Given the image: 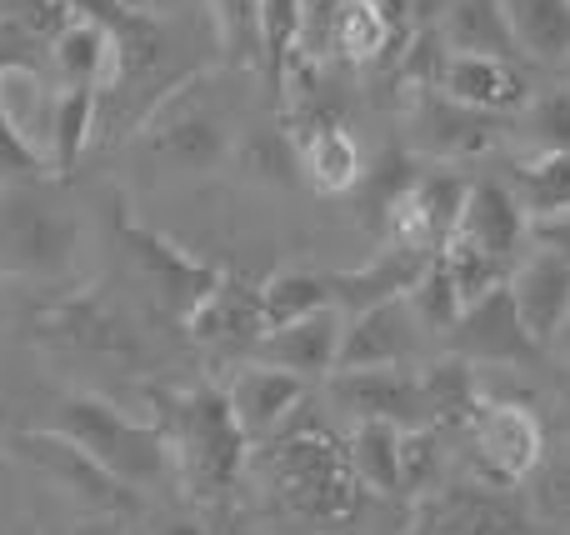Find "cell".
I'll return each instance as SVG.
<instances>
[{"label":"cell","instance_id":"cell-26","mask_svg":"<svg viewBox=\"0 0 570 535\" xmlns=\"http://www.w3.org/2000/svg\"><path fill=\"white\" fill-rule=\"evenodd\" d=\"M485 390L475 386V370L471 360L461 356H441L431 360V366H421V400H425V426L431 430H465V420H471L475 400H481Z\"/></svg>","mask_w":570,"mask_h":535},{"label":"cell","instance_id":"cell-22","mask_svg":"<svg viewBox=\"0 0 570 535\" xmlns=\"http://www.w3.org/2000/svg\"><path fill=\"white\" fill-rule=\"evenodd\" d=\"M295 170H301V180L315 196L335 200V196H351L355 190V180H361V170H365V156L341 120H311V126L295 130Z\"/></svg>","mask_w":570,"mask_h":535},{"label":"cell","instance_id":"cell-9","mask_svg":"<svg viewBox=\"0 0 570 535\" xmlns=\"http://www.w3.org/2000/svg\"><path fill=\"white\" fill-rule=\"evenodd\" d=\"M110 230H116V240L126 246V256L136 260V270L146 276L150 296H156L176 320H186V310L196 306V300L220 280V266H210V260L190 256V250L176 246L166 230H156V226H146V220H136L126 206L110 210Z\"/></svg>","mask_w":570,"mask_h":535},{"label":"cell","instance_id":"cell-10","mask_svg":"<svg viewBox=\"0 0 570 535\" xmlns=\"http://www.w3.org/2000/svg\"><path fill=\"white\" fill-rule=\"evenodd\" d=\"M451 356L471 360V366H541L546 346L525 330L521 310H515L511 286H491L485 296H475L471 306H461V316L445 330Z\"/></svg>","mask_w":570,"mask_h":535},{"label":"cell","instance_id":"cell-5","mask_svg":"<svg viewBox=\"0 0 570 535\" xmlns=\"http://www.w3.org/2000/svg\"><path fill=\"white\" fill-rule=\"evenodd\" d=\"M80 220L40 196V180L0 186V270L16 280L60 286L76 276Z\"/></svg>","mask_w":570,"mask_h":535},{"label":"cell","instance_id":"cell-40","mask_svg":"<svg viewBox=\"0 0 570 535\" xmlns=\"http://www.w3.org/2000/svg\"><path fill=\"white\" fill-rule=\"evenodd\" d=\"M535 501H541L546 516H566L570 521V440L556 456L541 460V470H535Z\"/></svg>","mask_w":570,"mask_h":535},{"label":"cell","instance_id":"cell-7","mask_svg":"<svg viewBox=\"0 0 570 535\" xmlns=\"http://www.w3.org/2000/svg\"><path fill=\"white\" fill-rule=\"evenodd\" d=\"M471 440V460H475V476L485 486H525L535 480L546 460V426L525 400H495V396H481L461 430Z\"/></svg>","mask_w":570,"mask_h":535},{"label":"cell","instance_id":"cell-16","mask_svg":"<svg viewBox=\"0 0 570 535\" xmlns=\"http://www.w3.org/2000/svg\"><path fill=\"white\" fill-rule=\"evenodd\" d=\"M451 236L471 240L481 246L491 260H501L505 270L525 256V240H531V216L525 206L515 200V190L495 176H481L465 186V206H461V220H455Z\"/></svg>","mask_w":570,"mask_h":535},{"label":"cell","instance_id":"cell-38","mask_svg":"<svg viewBox=\"0 0 570 535\" xmlns=\"http://www.w3.org/2000/svg\"><path fill=\"white\" fill-rule=\"evenodd\" d=\"M435 476H441V430H401V496L421 501L425 491H435Z\"/></svg>","mask_w":570,"mask_h":535},{"label":"cell","instance_id":"cell-27","mask_svg":"<svg viewBox=\"0 0 570 535\" xmlns=\"http://www.w3.org/2000/svg\"><path fill=\"white\" fill-rule=\"evenodd\" d=\"M96 146V90L90 86H56L46 116V156L56 176L80 166V156Z\"/></svg>","mask_w":570,"mask_h":535},{"label":"cell","instance_id":"cell-24","mask_svg":"<svg viewBox=\"0 0 570 535\" xmlns=\"http://www.w3.org/2000/svg\"><path fill=\"white\" fill-rule=\"evenodd\" d=\"M301 60V0H256V70L271 106H285V80Z\"/></svg>","mask_w":570,"mask_h":535},{"label":"cell","instance_id":"cell-37","mask_svg":"<svg viewBox=\"0 0 570 535\" xmlns=\"http://www.w3.org/2000/svg\"><path fill=\"white\" fill-rule=\"evenodd\" d=\"M441 260H445V270H451V280H455V290H461V300L471 306L475 296H485L491 286H501L511 270L501 266V260H491L481 246H471V240H461V236H451L441 246Z\"/></svg>","mask_w":570,"mask_h":535},{"label":"cell","instance_id":"cell-13","mask_svg":"<svg viewBox=\"0 0 570 535\" xmlns=\"http://www.w3.org/2000/svg\"><path fill=\"white\" fill-rule=\"evenodd\" d=\"M325 396L345 420H391L411 430L425 426L421 376L411 366H351L325 376Z\"/></svg>","mask_w":570,"mask_h":535},{"label":"cell","instance_id":"cell-46","mask_svg":"<svg viewBox=\"0 0 570 535\" xmlns=\"http://www.w3.org/2000/svg\"><path fill=\"white\" fill-rule=\"evenodd\" d=\"M0 426H6V406H0Z\"/></svg>","mask_w":570,"mask_h":535},{"label":"cell","instance_id":"cell-43","mask_svg":"<svg viewBox=\"0 0 570 535\" xmlns=\"http://www.w3.org/2000/svg\"><path fill=\"white\" fill-rule=\"evenodd\" d=\"M546 350H551L556 360H566V366H570V310H566L561 326H556V336H551V346H546Z\"/></svg>","mask_w":570,"mask_h":535},{"label":"cell","instance_id":"cell-15","mask_svg":"<svg viewBox=\"0 0 570 535\" xmlns=\"http://www.w3.org/2000/svg\"><path fill=\"white\" fill-rule=\"evenodd\" d=\"M421 320L405 306V296L365 306L355 316H345L341 350H335V370L351 366H415L421 356Z\"/></svg>","mask_w":570,"mask_h":535},{"label":"cell","instance_id":"cell-6","mask_svg":"<svg viewBox=\"0 0 570 535\" xmlns=\"http://www.w3.org/2000/svg\"><path fill=\"white\" fill-rule=\"evenodd\" d=\"M146 156L176 176H210L236 156V126L230 110L206 96V76L180 86L170 100L150 110V120L136 130Z\"/></svg>","mask_w":570,"mask_h":535},{"label":"cell","instance_id":"cell-34","mask_svg":"<svg viewBox=\"0 0 570 535\" xmlns=\"http://www.w3.org/2000/svg\"><path fill=\"white\" fill-rule=\"evenodd\" d=\"M0 70H10V66H0ZM50 176H56V166H50L46 146L10 116L6 86H0V186H26V180H50Z\"/></svg>","mask_w":570,"mask_h":535},{"label":"cell","instance_id":"cell-8","mask_svg":"<svg viewBox=\"0 0 570 535\" xmlns=\"http://www.w3.org/2000/svg\"><path fill=\"white\" fill-rule=\"evenodd\" d=\"M10 456L20 460V466H30L36 476H46L50 486H60L70 501H80L86 511H96V516H136L140 511V491L120 486L110 470H100L96 460L86 456V450L76 446V440H66L60 430L50 426H36V430H20V436H10Z\"/></svg>","mask_w":570,"mask_h":535},{"label":"cell","instance_id":"cell-20","mask_svg":"<svg viewBox=\"0 0 570 535\" xmlns=\"http://www.w3.org/2000/svg\"><path fill=\"white\" fill-rule=\"evenodd\" d=\"M505 286H511L525 330H531L541 346H551L556 326H561L566 310H570V256H561V250H551V246L535 240L531 256H521L511 266Z\"/></svg>","mask_w":570,"mask_h":535},{"label":"cell","instance_id":"cell-42","mask_svg":"<svg viewBox=\"0 0 570 535\" xmlns=\"http://www.w3.org/2000/svg\"><path fill=\"white\" fill-rule=\"evenodd\" d=\"M70 535H126V531H120L116 516H86Z\"/></svg>","mask_w":570,"mask_h":535},{"label":"cell","instance_id":"cell-48","mask_svg":"<svg viewBox=\"0 0 570 535\" xmlns=\"http://www.w3.org/2000/svg\"><path fill=\"white\" fill-rule=\"evenodd\" d=\"M136 6H146V0H136Z\"/></svg>","mask_w":570,"mask_h":535},{"label":"cell","instance_id":"cell-18","mask_svg":"<svg viewBox=\"0 0 570 535\" xmlns=\"http://www.w3.org/2000/svg\"><path fill=\"white\" fill-rule=\"evenodd\" d=\"M341 330L345 316L335 306H321L311 316H295L285 326H271L266 336L256 340L250 360H266V366H281L301 380H325L335 370V350H341Z\"/></svg>","mask_w":570,"mask_h":535},{"label":"cell","instance_id":"cell-30","mask_svg":"<svg viewBox=\"0 0 570 535\" xmlns=\"http://www.w3.org/2000/svg\"><path fill=\"white\" fill-rule=\"evenodd\" d=\"M511 190L525 206L531 226L535 220L570 216V150H531V156L515 166Z\"/></svg>","mask_w":570,"mask_h":535},{"label":"cell","instance_id":"cell-28","mask_svg":"<svg viewBox=\"0 0 570 535\" xmlns=\"http://www.w3.org/2000/svg\"><path fill=\"white\" fill-rule=\"evenodd\" d=\"M435 36L445 40V50H471V56H521L505 26L501 0H445Z\"/></svg>","mask_w":570,"mask_h":535},{"label":"cell","instance_id":"cell-11","mask_svg":"<svg viewBox=\"0 0 570 535\" xmlns=\"http://www.w3.org/2000/svg\"><path fill=\"white\" fill-rule=\"evenodd\" d=\"M415 535H535L531 511L505 486H435L415 506Z\"/></svg>","mask_w":570,"mask_h":535},{"label":"cell","instance_id":"cell-44","mask_svg":"<svg viewBox=\"0 0 570 535\" xmlns=\"http://www.w3.org/2000/svg\"><path fill=\"white\" fill-rule=\"evenodd\" d=\"M561 426L570 430V380H566V386H561Z\"/></svg>","mask_w":570,"mask_h":535},{"label":"cell","instance_id":"cell-14","mask_svg":"<svg viewBox=\"0 0 570 535\" xmlns=\"http://www.w3.org/2000/svg\"><path fill=\"white\" fill-rule=\"evenodd\" d=\"M186 336L206 350H226V356H250L256 340L266 336V316H261V286L236 270H220V280L186 310Z\"/></svg>","mask_w":570,"mask_h":535},{"label":"cell","instance_id":"cell-17","mask_svg":"<svg viewBox=\"0 0 570 535\" xmlns=\"http://www.w3.org/2000/svg\"><path fill=\"white\" fill-rule=\"evenodd\" d=\"M36 336L56 350H80V356H106V360H130L140 356L136 330L120 320L116 306L100 296H70L56 310L36 320Z\"/></svg>","mask_w":570,"mask_h":535},{"label":"cell","instance_id":"cell-41","mask_svg":"<svg viewBox=\"0 0 570 535\" xmlns=\"http://www.w3.org/2000/svg\"><path fill=\"white\" fill-rule=\"evenodd\" d=\"M150 535H210V531L200 526L196 516H166V521H156V531Z\"/></svg>","mask_w":570,"mask_h":535},{"label":"cell","instance_id":"cell-21","mask_svg":"<svg viewBox=\"0 0 570 535\" xmlns=\"http://www.w3.org/2000/svg\"><path fill=\"white\" fill-rule=\"evenodd\" d=\"M226 400H230V410H236L240 430L250 436V446H256V440H266L305 400V380L281 366H266V360H246V366L226 380Z\"/></svg>","mask_w":570,"mask_h":535},{"label":"cell","instance_id":"cell-23","mask_svg":"<svg viewBox=\"0 0 570 535\" xmlns=\"http://www.w3.org/2000/svg\"><path fill=\"white\" fill-rule=\"evenodd\" d=\"M425 260H431V256H415V250L391 246V240H385V246L375 250L365 266L325 276V280H331L335 310H341V316H355V310H365V306H381V300L405 296V290L415 286V276L425 270Z\"/></svg>","mask_w":570,"mask_h":535},{"label":"cell","instance_id":"cell-36","mask_svg":"<svg viewBox=\"0 0 570 535\" xmlns=\"http://www.w3.org/2000/svg\"><path fill=\"white\" fill-rule=\"evenodd\" d=\"M521 136L531 150H570V90H541L521 106Z\"/></svg>","mask_w":570,"mask_h":535},{"label":"cell","instance_id":"cell-32","mask_svg":"<svg viewBox=\"0 0 570 535\" xmlns=\"http://www.w3.org/2000/svg\"><path fill=\"white\" fill-rule=\"evenodd\" d=\"M415 176H421V156H415V150H401V146L381 150V156L361 170V180H355V190H351L355 206H361V226L381 230L391 206L411 190Z\"/></svg>","mask_w":570,"mask_h":535},{"label":"cell","instance_id":"cell-35","mask_svg":"<svg viewBox=\"0 0 570 535\" xmlns=\"http://www.w3.org/2000/svg\"><path fill=\"white\" fill-rule=\"evenodd\" d=\"M405 306L415 310V320H421V330H431V336H445L451 330V320L461 316V290H455L451 270H445L441 250H435L431 260H425V270L415 276V286L405 290Z\"/></svg>","mask_w":570,"mask_h":535},{"label":"cell","instance_id":"cell-3","mask_svg":"<svg viewBox=\"0 0 570 535\" xmlns=\"http://www.w3.org/2000/svg\"><path fill=\"white\" fill-rule=\"evenodd\" d=\"M156 426L170 446L176 486L190 491V501H226L240 491L250 466V436L240 430L236 410L226 400V386L196 380L186 390H156Z\"/></svg>","mask_w":570,"mask_h":535},{"label":"cell","instance_id":"cell-33","mask_svg":"<svg viewBox=\"0 0 570 535\" xmlns=\"http://www.w3.org/2000/svg\"><path fill=\"white\" fill-rule=\"evenodd\" d=\"M321 306H335L331 300V280L321 270H276L271 280H261V316L271 326H285L295 316H311Z\"/></svg>","mask_w":570,"mask_h":535},{"label":"cell","instance_id":"cell-45","mask_svg":"<svg viewBox=\"0 0 570 535\" xmlns=\"http://www.w3.org/2000/svg\"><path fill=\"white\" fill-rule=\"evenodd\" d=\"M36 535H66V531H56V526H40Z\"/></svg>","mask_w":570,"mask_h":535},{"label":"cell","instance_id":"cell-12","mask_svg":"<svg viewBox=\"0 0 570 535\" xmlns=\"http://www.w3.org/2000/svg\"><path fill=\"white\" fill-rule=\"evenodd\" d=\"M501 116L451 100L435 80L411 86V150L431 160H471L495 146Z\"/></svg>","mask_w":570,"mask_h":535},{"label":"cell","instance_id":"cell-1","mask_svg":"<svg viewBox=\"0 0 570 535\" xmlns=\"http://www.w3.org/2000/svg\"><path fill=\"white\" fill-rule=\"evenodd\" d=\"M70 6L76 16L96 20L110 46L106 80L96 86V146L136 136L160 100L226 60L210 10L176 20L136 0H70Z\"/></svg>","mask_w":570,"mask_h":535},{"label":"cell","instance_id":"cell-25","mask_svg":"<svg viewBox=\"0 0 570 535\" xmlns=\"http://www.w3.org/2000/svg\"><path fill=\"white\" fill-rule=\"evenodd\" d=\"M501 10L525 60L541 66L570 60V0H501Z\"/></svg>","mask_w":570,"mask_h":535},{"label":"cell","instance_id":"cell-31","mask_svg":"<svg viewBox=\"0 0 570 535\" xmlns=\"http://www.w3.org/2000/svg\"><path fill=\"white\" fill-rule=\"evenodd\" d=\"M46 56H50V76H56V86H90L96 90L100 80H106V66H110L106 30L86 16L70 20V26L46 46Z\"/></svg>","mask_w":570,"mask_h":535},{"label":"cell","instance_id":"cell-29","mask_svg":"<svg viewBox=\"0 0 570 535\" xmlns=\"http://www.w3.org/2000/svg\"><path fill=\"white\" fill-rule=\"evenodd\" d=\"M351 470L365 496H401V426L391 420H351Z\"/></svg>","mask_w":570,"mask_h":535},{"label":"cell","instance_id":"cell-4","mask_svg":"<svg viewBox=\"0 0 570 535\" xmlns=\"http://www.w3.org/2000/svg\"><path fill=\"white\" fill-rule=\"evenodd\" d=\"M50 430H60L66 440H76L100 470L120 480L130 491H150L160 480H176L170 470V446L160 436L156 420H130L116 400H106L100 390H66L56 400V420Z\"/></svg>","mask_w":570,"mask_h":535},{"label":"cell","instance_id":"cell-2","mask_svg":"<svg viewBox=\"0 0 570 535\" xmlns=\"http://www.w3.org/2000/svg\"><path fill=\"white\" fill-rule=\"evenodd\" d=\"M261 476H266L276 506L291 521H301V526L335 531L361 516L365 491L351 470L345 436H335L311 410H291L266 436V446H261Z\"/></svg>","mask_w":570,"mask_h":535},{"label":"cell","instance_id":"cell-47","mask_svg":"<svg viewBox=\"0 0 570 535\" xmlns=\"http://www.w3.org/2000/svg\"><path fill=\"white\" fill-rule=\"evenodd\" d=\"M0 535H10V531H6V526H0Z\"/></svg>","mask_w":570,"mask_h":535},{"label":"cell","instance_id":"cell-39","mask_svg":"<svg viewBox=\"0 0 570 535\" xmlns=\"http://www.w3.org/2000/svg\"><path fill=\"white\" fill-rule=\"evenodd\" d=\"M0 20H10V26L26 30L30 40L50 46V40L76 20V6H70V0H0Z\"/></svg>","mask_w":570,"mask_h":535},{"label":"cell","instance_id":"cell-19","mask_svg":"<svg viewBox=\"0 0 570 535\" xmlns=\"http://www.w3.org/2000/svg\"><path fill=\"white\" fill-rule=\"evenodd\" d=\"M435 86L461 106L491 110V116H511L531 96L511 56H471V50H445L435 66Z\"/></svg>","mask_w":570,"mask_h":535}]
</instances>
